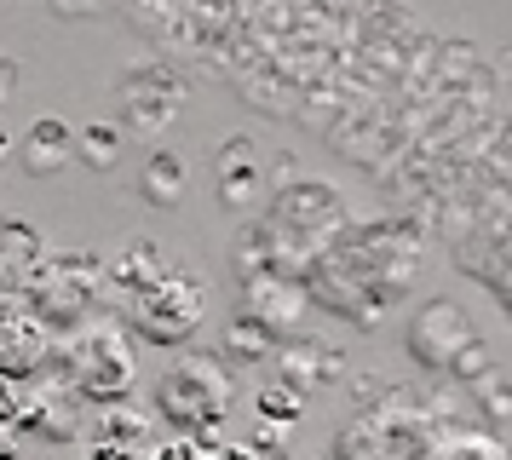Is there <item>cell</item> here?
Wrapping results in <instances>:
<instances>
[{
	"label": "cell",
	"mask_w": 512,
	"mask_h": 460,
	"mask_svg": "<svg viewBox=\"0 0 512 460\" xmlns=\"http://www.w3.org/2000/svg\"><path fill=\"white\" fill-rule=\"evenodd\" d=\"M110 294L121 299V311H127V328L150 345H185L196 328H202V311H208V294H202V282L196 271L185 265H173L162 253L150 248V242H133V248H121V259L110 265Z\"/></svg>",
	"instance_id": "obj_1"
},
{
	"label": "cell",
	"mask_w": 512,
	"mask_h": 460,
	"mask_svg": "<svg viewBox=\"0 0 512 460\" xmlns=\"http://www.w3.org/2000/svg\"><path fill=\"white\" fill-rule=\"evenodd\" d=\"M231 397V374L213 357H179L156 380V414L167 426H179V437H213L231 420Z\"/></svg>",
	"instance_id": "obj_2"
},
{
	"label": "cell",
	"mask_w": 512,
	"mask_h": 460,
	"mask_svg": "<svg viewBox=\"0 0 512 460\" xmlns=\"http://www.w3.org/2000/svg\"><path fill=\"white\" fill-rule=\"evenodd\" d=\"M104 282L98 265L87 253H47L35 276H29V317L41 328H81L87 322V305H93V288Z\"/></svg>",
	"instance_id": "obj_3"
},
{
	"label": "cell",
	"mask_w": 512,
	"mask_h": 460,
	"mask_svg": "<svg viewBox=\"0 0 512 460\" xmlns=\"http://www.w3.org/2000/svg\"><path fill=\"white\" fill-rule=\"evenodd\" d=\"M64 363L75 368V386L87 397H127L133 391V340L121 322H81Z\"/></svg>",
	"instance_id": "obj_4"
},
{
	"label": "cell",
	"mask_w": 512,
	"mask_h": 460,
	"mask_svg": "<svg viewBox=\"0 0 512 460\" xmlns=\"http://www.w3.org/2000/svg\"><path fill=\"white\" fill-rule=\"evenodd\" d=\"M121 110L127 121L139 127V133H162L173 127V115L185 110V87L167 75V69H139V75H127V92H121Z\"/></svg>",
	"instance_id": "obj_5"
},
{
	"label": "cell",
	"mask_w": 512,
	"mask_h": 460,
	"mask_svg": "<svg viewBox=\"0 0 512 460\" xmlns=\"http://www.w3.org/2000/svg\"><path fill=\"white\" fill-rule=\"evenodd\" d=\"M41 259H47L41 230L29 225V219H0V305L6 299H24L29 276H35Z\"/></svg>",
	"instance_id": "obj_6"
},
{
	"label": "cell",
	"mask_w": 512,
	"mask_h": 460,
	"mask_svg": "<svg viewBox=\"0 0 512 460\" xmlns=\"http://www.w3.org/2000/svg\"><path fill=\"white\" fill-rule=\"evenodd\" d=\"M47 357V328L29 317V311H0V374H29Z\"/></svg>",
	"instance_id": "obj_7"
},
{
	"label": "cell",
	"mask_w": 512,
	"mask_h": 460,
	"mask_svg": "<svg viewBox=\"0 0 512 460\" xmlns=\"http://www.w3.org/2000/svg\"><path fill=\"white\" fill-rule=\"evenodd\" d=\"M75 156V138H70V121H58V115H41L35 127L24 133V161L29 173H58L64 161Z\"/></svg>",
	"instance_id": "obj_8"
},
{
	"label": "cell",
	"mask_w": 512,
	"mask_h": 460,
	"mask_svg": "<svg viewBox=\"0 0 512 460\" xmlns=\"http://www.w3.org/2000/svg\"><path fill=\"white\" fill-rule=\"evenodd\" d=\"M139 190H144V202H156V207H179V202H185V161L173 156V150H150Z\"/></svg>",
	"instance_id": "obj_9"
},
{
	"label": "cell",
	"mask_w": 512,
	"mask_h": 460,
	"mask_svg": "<svg viewBox=\"0 0 512 460\" xmlns=\"http://www.w3.org/2000/svg\"><path fill=\"white\" fill-rule=\"evenodd\" d=\"M87 161H98V167H110V161L121 156V133L110 127V121H98V127H81V144H75Z\"/></svg>",
	"instance_id": "obj_10"
},
{
	"label": "cell",
	"mask_w": 512,
	"mask_h": 460,
	"mask_svg": "<svg viewBox=\"0 0 512 460\" xmlns=\"http://www.w3.org/2000/svg\"><path fill=\"white\" fill-rule=\"evenodd\" d=\"M150 460H225V449H219L213 437H173V443H162Z\"/></svg>",
	"instance_id": "obj_11"
},
{
	"label": "cell",
	"mask_w": 512,
	"mask_h": 460,
	"mask_svg": "<svg viewBox=\"0 0 512 460\" xmlns=\"http://www.w3.org/2000/svg\"><path fill=\"white\" fill-rule=\"evenodd\" d=\"M449 460H501V449H495V443H478V437H466V443L449 449Z\"/></svg>",
	"instance_id": "obj_12"
},
{
	"label": "cell",
	"mask_w": 512,
	"mask_h": 460,
	"mask_svg": "<svg viewBox=\"0 0 512 460\" xmlns=\"http://www.w3.org/2000/svg\"><path fill=\"white\" fill-rule=\"evenodd\" d=\"M81 460H144V455L133 449V443H93Z\"/></svg>",
	"instance_id": "obj_13"
},
{
	"label": "cell",
	"mask_w": 512,
	"mask_h": 460,
	"mask_svg": "<svg viewBox=\"0 0 512 460\" xmlns=\"http://www.w3.org/2000/svg\"><path fill=\"white\" fill-rule=\"evenodd\" d=\"M225 460H277V455H254V449H225Z\"/></svg>",
	"instance_id": "obj_14"
}]
</instances>
